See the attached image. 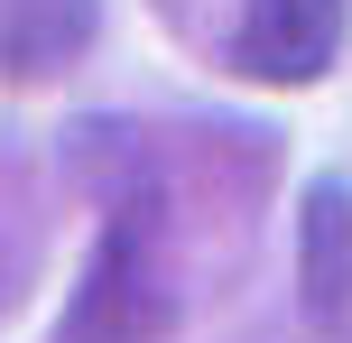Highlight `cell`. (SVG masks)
<instances>
[{
    "mask_svg": "<svg viewBox=\"0 0 352 343\" xmlns=\"http://www.w3.org/2000/svg\"><path fill=\"white\" fill-rule=\"evenodd\" d=\"M176 325V288H167V223L148 195H121L102 214L84 278L65 297V325L56 343H167Z\"/></svg>",
    "mask_w": 352,
    "mask_h": 343,
    "instance_id": "cell-1",
    "label": "cell"
},
{
    "mask_svg": "<svg viewBox=\"0 0 352 343\" xmlns=\"http://www.w3.org/2000/svg\"><path fill=\"white\" fill-rule=\"evenodd\" d=\"M343 56V0H241L232 65L250 84H324Z\"/></svg>",
    "mask_w": 352,
    "mask_h": 343,
    "instance_id": "cell-2",
    "label": "cell"
},
{
    "mask_svg": "<svg viewBox=\"0 0 352 343\" xmlns=\"http://www.w3.org/2000/svg\"><path fill=\"white\" fill-rule=\"evenodd\" d=\"M297 307L324 343H352V177H316L297 204Z\"/></svg>",
    "mask_w": 352,
    "mask_h": 343,
    "instance_id": "cell-3",
    "label": "cell"
},
{
    "mask_svg": "<svg viewBox=\"0 0 352 343\" xmlns=\"http://www.w3.org/2000/svg\"><path fill=\"white\" fill-rule=\"evenodd\" d=\"M93 37V0H0V74L10 84H47L74 65Z\"/></svg>",
    "mask_w": 352,
    "mask_h": 343,
    "instance_id": "cell-4",
    "label": "cell"
},
{
    "mask_svg": "<svg viewBox=\"0 0 352 343\" xmlns=\"http://www.w3.org/2000/svg\"><path fill=\"white\" fill-rule=\"evenodd\" d=\"M0 307H10V260H0Z\"/></svg>",
    "mask_w": 352,
    "mask_h": 343,
    "instance_id": "cell-5",
    "label": "cell"
}]
</instances>
